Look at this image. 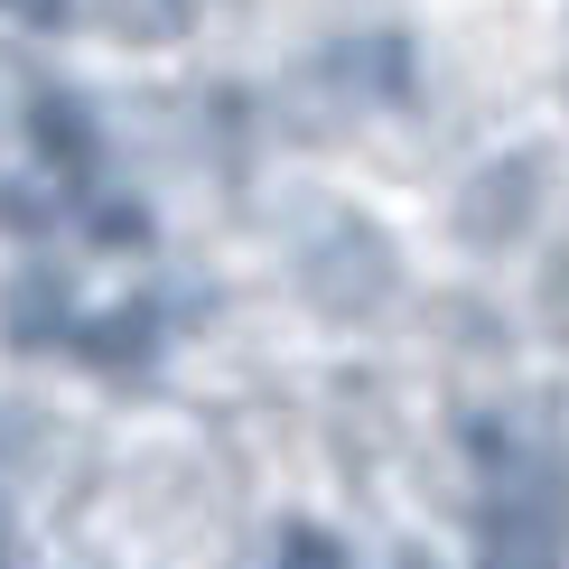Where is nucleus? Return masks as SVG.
<instances>
[{
    "label": "nucleus",
    "instance_id": "1",
    "mask_svg": "<svg viewBox=\"0 0 569 569\" xmlns=\"http://www.w3.org/2000/svg\"><path fill=\"white\" fill-rule=\"evenodd\" d=\"M290 271H299V299L318 308V318H373V308H392V280H401V252L392 233L373 216H318L290 243Z\"/></svg>",
    "mask_w": 569,
    "mask_h": 569
},
{
    "label": "nucleus",
    "instance_id": "2",
    "mask_svg": "<svg viewBox=\"0 0 569 569\" xmlns=\"http://www.w3.org/2000/svg\"><path fill=\"white\" fill-rule=\"evenodd\" d=\"M541 178H551V159H541V150L486 159V169L458 187V206H448L458 243H467V252H505V243H523V224H532V206H541Z\"/></svg>",
    "mask_w": 569,
    "mask_h": 569
},
{
    "label": "nucleus",
    "instance_id": "3",
    "mask_svg": "<svg viewBox=\"0 0 569 569\" xmlns=\"http://www.w3.org/2000/svg\"><path fill=\"white\" fill-rule=\"evenodd\" d=\"M308 93H327V103H346V112L401 103V93H411V38L401 29H365V38L318 47V57H308Z\"/></svg>",
    "mask_w": 569,
    "mask_h": 569
},
{
    "label": "nucleus",
    "instance_id": "4",
    "mask_svg": "<svg viewBox=\"0 0 569 569\" xmlns=\"http://www.w3.org/2000/svg\"><path fill=\"white\" fill-rule=\"evenodd\" d=\"M19 131H29V159L47 178H66V187H84L93 169H103V112L84 103L76 84H29V103H19Z\"/></svg>",
    "mask_w": 569,
    "mask_h": 569
},
{
    "label": "nucleus",
    "instance_id": "5",
    "mask_svg": "<svg viewBox=\"0 0 569 569\" xmlns=\"http://www.w3.org/2000/svg\"><path fill=\"white\" fill-rule=\"evenodd\" d=\"M159 337H169V308H159L150 290H131V299H112V308H84L76 327H66V355L93 373H131V365H150Z\"/></svg>",
    "mask_w": 569,
    "mask_h": 569
},
{
    "label": "nucleus",
    "instance_id": "6",
    "mask_svg": "<svg viewBox=\"0 0 569 569\" xmlns=\"http://www.w3.org/2000/svg\"><path fill=\"white\" fill-rule=\"evenodd\" d=\"M76 318H84V308H76V290H66L57 271L29 262V271L10 280V337L19 346H66V327H76Z\"/></svg>",
    "mask_w": 569,
    "mask_h": 569
},
{
    "label": "nucleus",
    "instance_id": "7",
    "mask_svg": "<svg viewBox=\"0 0 569 569\" xmlns=\"http://www.w3.org/2000/svg\"><path fill=\"white\" fill-rule=\"evenodd\" d=\"M93 19L122 47H169V38L197 29V0H93Z\"/></svg>",
    "mask_w": 569,
    "mask_h": 569
},
{
    "label": "nucleus",
    "instance_id": "8",
    "mask_svg": "<svg viewBox=\"0 0 569 569\" xmlns=\"http://www.w3.org/2000/svg\"><path fill=\"white\" fill-rule=\"evenodd\" d=\"M76 233L93 252H140V243H150V206H140V197H84L76 206Z\"/></svg>",
    "mask_w": 569,
    "mask_h": 569
},
{
    "label": "nucleus",
    "instance_id": "9",
    "mask_svg": "<svg viewBox=\"0 0 569 569\" xmlns=\"http://www.w3.org/2000/svg\"><path fill=\"white\" fill-rule=\"evenodd\" d=\"M271 569H355V560H346V541L327 532V523H280Z\"/></svg>",
    "mask_w": 569,
    "mask_h": 569
},
{
    "label": "nucleus",
    "instance_id": "10",
    "mask_svg": "<svg viewBox=\"0 0 569 569\" xmlns=\"http://www.w3.org/2000/svg\"><path fill=\"white\" fill-rule=\"evenodd\" d=\"M477 569H560V551H551V541H486Z\"/></svg>",
    "mask_w": 569,
    "mask_h": 569
},
{
    "label": "nucleus",
    "instance_id": "11",
    "mask_svg": "<svg viewBox=\"0 0 569 569\" xmlns=\"http://www.w3.org/2000/svg\"><path fill=\"white\" fill-rule=\"evenodd\" d=\"M0 10H10L19 29H66V19H76V0H0Z\"/></svg>",
    "mask_w": 569,
    "mask_h": 569
},
{
    "label": "nucleus",
    "instance_id": "12",
    "mask_svg": "<svg viewBox=\"0 0 569 569\" xmlns=\"http://www.w3.org/2000/svg\"><path fill=\"white\" fill-rule=\"evenodd\" d=\"M392 569H430V560H420V551H401V560H392Z\"/></svg>",
    "mask_w": 569,
    "mask_h": 569
}]
</instances>
